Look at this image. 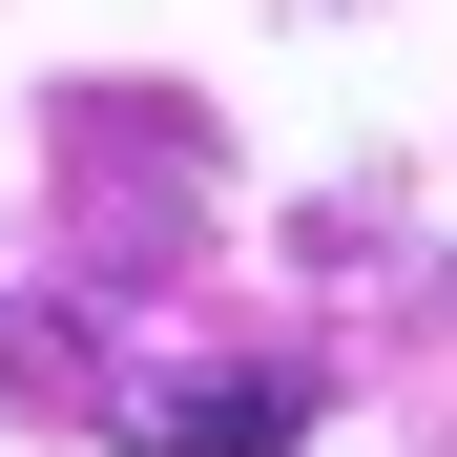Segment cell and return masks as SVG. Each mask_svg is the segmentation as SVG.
<instances>
[{
  "mask_svg": "<svg viewBox=\"0 0 457 457\" xmlns=\"http://www.w3.org/2000/svg\"><path fill=\"white\" fill-rule=\"evenodd\" d=\"M125 436L145 457H291L312 436V374H187V395H145Z\"/></svg>",
  "mask_w": 457,
  "mask_h": 457,
  "instance_id": "cell-1",
  "label": "cell"
}]
</instances>
